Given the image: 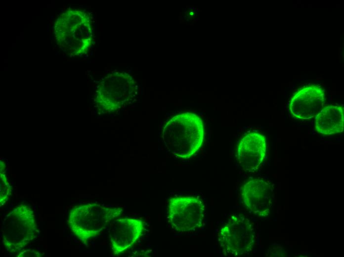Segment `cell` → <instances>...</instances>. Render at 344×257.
Wrapping results in <instances>:
<instances>
[{"label":"cell","instance_id":"cell-1","mask_svg":"<svg viewBox=\"0 0 344 257\" xmlns=\"http://www.w3.org/2000/svg\"><path fill=\"white\" fill-rule=\"evenodd\" d=\"M204 137L202 120L196 114L185 112L171 119L164 127L163 141L174 156L187 159L201 147Z\"/></svg>","mask_w":344,"mask_h":257},{"label":"cell","instance_id":"cell-2","mask_svg":"<svg viewBox=\"0 0 344 257\" xmlns=\"http://www.w3.org/2000/svg\"><path fill=\"white\" fill-rule=\"evenodd\" d=\"M122 212L120 207L94 203L81 205L70 211L69 223L72 232L85 242L99 235Z\"/></svg>","mask_w":344,"mask_h":257},{"label":"cell","instance_id":"cell-3","mask_svg":"<svg viewBox=\"0 0 344 257\" xmlns=\"http://www.w3.org/2000/svg\"><path fill=\"white\" fill-rule=\"evenodd\" d=\"M57 41L73 55L86 53L93 38V27L89 15L81 10L63 13L55 26Z\"/></svg>","mask_w":344,"mask_h":257},{"label":"cell","instance_id":"cell-4","mask_svg":"<svg viewBox=\"0 0 344 257\" xmlns=\"http://www.w3.org/2000/svg\"><path fill=\"white\" fill-rule=\"evenodd\" d=\"M255 242L254 224L243 214L230 216L218 233L219 246L225 256L248 255L253 251Z\"/></svg>","mask_w":344,"mask_h":257},{"label":"cell","instance_id":"cell-5","mask_svg":"<svg viewBox=\"0 0 344 257\" xmlns=\"http://www.w3.org/2000/svg\"><path fill=\"white\" fill-rule=\"evenodd\" d=\"M136 93V82L129 74L114 72L101 82L96 101L99 109L115 111L132 101Z\"/></svg>","mask_w":344,"mask_h":257},{"label":"cell","instance_id":"cell-6","mask_svg":"<svg viewBox=\"0 0 344 257\" xmlns=\"http://www.w3.org/2000/svg\"><path fill=\"white\" fill-rule=\"evenodd\" d=\"M168 217L172 227L179 232L196 231L203 224L205 206L196 196H177L169 200Z\"/></svg>","mask_w":344,"mask_h":257},{"label":"cell","instance_id":"cell-7","mask_svg":"<svg viewBox=\"0 0 344 257\" xmlns=\"http://www.w3.org/2000/svg\"><path fill=\"white\" fill-rule=\"evenodd\" d=\"M3 231L4 244L10 251L24 247L35 234L36 223L33 212L27 206L18 207L7 216Z\"/></svg>","mask_w":344,"mask_h":257},{"label":"cell","instance_id":"cell-8","mask_svg":"<svg viewBox=\"0 0 344 257\" xmlns=\"http://www.w3.org/2000/svg\"><path fill=\"white\" fill-rule=\"evenodd\" d=\"M241 199L251 213L260 217L268 216L274 201L273 188L269 183L254 178L245 183L241 189Z\"/></svg>","mask_w":344,"mask_h":257},{"label":"cell","instance_id":"cell-9","mask_svg":"<svg viewBox=\"0 0 344 257\" xmlns=\"http://www.w3.org/2000/svg\"><path fill=\"white\" fill-rule=\"evenodd\" d=\"M325 102V94L319 86L302 87L292 97L289 106L292 116L301 120L313 118L321 111Z\"/></svg>","mask_w":344,"mask_h":257},{"label":"cell","instance_id":"cell-10","mask_svg":"<svg viewBox=\"0 0 344 257\" xmlns=\"http://www.w3.org/2000/svg\"><path fill=\"white\" fill-rule=\"evenodd\" d=\"M143 231V221L138 219L119 218L112 221L109 235L113 254L119 255L132 247Z\"/></svg>","mask_w":344,"mask_h":257},{"label":"cell","instance_id":"cell-11","mask_svg":"<svg viewBox=\"0 0 344 257\" xmlns=\"http://www.w3.org/2000/svg\"><path fill=\"white\" fill-rule=\"evenodd\" d=\"M264 136L252 132L245 135L237 149V159L240 166L245 171L253 172L261 165L265 155Z\"/></svg>","mask_w":344,"mask_h":257},{"label":"cell","instance_id":"cell-12","mask_svg":"<svg viewBox=\"0 0 344 257\" xmlns=\"http://www.w3.org/2000/svg\"><path fill=\"white\" fill-rule=\"evenodd\" d=\"M343 129L344 109L341 106H327L315 116V129L322 134L340 133Z\"/></svg>","mask_w":344,"mask_h":257}]
</instances>
